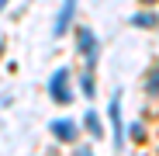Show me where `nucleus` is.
I'll return each mask as SVG.
<instances>
[{"instance_id":"nucleus-5","label":"nucleus","mask_w":159,"mask_h":156,"mask_svg":"<svg viewBox=\"0 0 159 156\" xmlns=\"http://www.w3.org/2000/svg\"><path fill=\"white\" fill-rule=\"evenodd\" d=\"M48 132L52 135H56V139H62V142H76V135H80V128H76V121H62V118H56V121H52L48 125Z\"/></svg>"},{"instance_id":"nucleus-10","label":"nucleus","mask_w":159,"mask_h":156,"mask_svg":"<svg viewBox=\"0 0 159 156\" xmlns=\"http://www.w3.org/2000/svg\"><path fill=\"white\" fill-rule=\"evenodd\" d=\"M76 156H93V153H90V149H83V146H80V149H76Z\"/></svg>"},{"instance_id":"nucleus-3","label":"nucleus","mask_w":159,"mask_h":156,"mask_svg":"<svg viewBox=\"0 0 159 156\" xmlns=\"http://www.w3.org/2000/svg\"><path fill=\"white\" fill-rule=\"evenodd\" d=\"M107 118H111L114 146L121 149V146H125V121H121V94H114V97H111V104H107Z\"/></svg>"},{"instance_id":"nucleus-6","label":"nucleus","mask_w":159,"mask_h":156,"mask_svg":"<svg viewBox=\"0 0 159 156\" xmlns=\"http://www.w3.org/2000/svg\"><path fill=\"white\" fill-rule=\"evenodd\" d=\"M83 128H87L93 139H100V135H104V121H100V115H97V111H87V115H83Z\"/></svg>"},{"instance_id":"nucleus-2","label":"nucleus","mask_w":159,"mask_h":156,"mask_svg":"<svg viewBox=\"0 0 159 156\" xmlns=\"http://www.w3.org/2000/svg\"><path fill=\"white\" fill-rule=\"evenodd\" d=\"M76 49H80V56L87 59V69L93 73V66H97V52H100L97 35H93L90 28H76Z\"/></svg>"},{"instance_id":"nucleus-7","label":"nucleus","mask_w":159,"mask_h":156,"mask_svg":"<svg viewBox=\"0 0 159 156\" xmlns=\"http://www.w3.org/2000/svg\"><path fill=\"white\" fill-rule=\"evenodd\" d=\"M80 94H83V97H93V94H97V83H93V73H90V69L80 76Z\"/></svg>"},{"instance_id":"nucleus-13","label":"nucleus","mask_w":159,"mask_h":156,"mask_svg":"<svg viewBox=\"0 0 159 156\" xmlns=\"http://www.w3.org/2000/svg\"><path fill=\"white\" fill-rule=\"evenodd\" d=\"M0 52H4V42H0Z\"/></svg>"},{"instance_id":"nucleus-4","label":"nucleus","mask_w":159,"mask_h":156,"mask_svg":"<svg viewBox=\"0 0 159 156\" xmlns=\"http://www.w3.org/2000/svg\"><path fill=\"white\" fill-rule=\"evenodd\" d=\"M73 14H76V0H62V7H59V14H56V24H52V35H56V38H62V35L69 31Z\"/></svg>"},{"instance_id":"nucleus-8","label":"nucleus","mask_w":159,"mask_h":156,"mask_svg":"<svg viewBox=\"0 0 159 156\" xmlns=\"http://www.w3.org/2000/svg\"><path fill=\"white\" fill-rule=\"evenodd\" d=\"M131 24H135V28H156V14H152V11H149V14H135Z\"/></svg>"},{"instance_id":"nucleus-1","label":"nucleus","mask_w":159,"mask_h":156,"mask_svg":"<svg viewBox=\"0 0 159 156\" xmlns=\"http://www.w3.org/2000/svg\"><path fill=\"white\" fill-rule=\"evenodd\" d=\"M69 87H73V76H69L66 66H59L56 73L48 76V97L56 101V104H69V101H73V90H69Z\"/></svg>"},{"instance_id":"nucleus-12","label":"nucleus","mask_w":159,"mask_h":156,"mask_svg":"<svg viewBox=\"0 0 159 156\" xmlns=\"http://www.w3.org/2000/svg\"><path fill=\"white\" fill-rule=\"evenodd\" d=\"M142 4H156V0H142Z\"/></svg>"},{"instance_id":"nucleus-9","label":"nucleus","mask_w":159,"mask_h":156,"mask_svg":"<svg viewBox=\"0 0 159 156\" xmlns=\"http://www.w3.org/2000/svg\"><path fill=\"white\" fill-rule=\"evenodd\" d=\"M145 90H149V94H159V63H156L152 73L145 76Z\"/></svg>"},{"instance_id":"nucleus-11","label":"nucleus","mask_w":159,"mask_h":156,"mask_svg":"<svg viewBox=\"0 0 159 156\" xmlns=\"http://www.w3.org/2000/svg\"><path fill=\"white\" fill-rule=\"evenodd\" d=\"M7 4H11V0H0V11H4V7H7Z\"/></svg>"}]
</instances>
